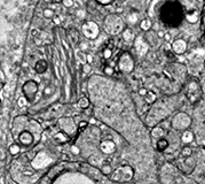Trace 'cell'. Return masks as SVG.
I'll use <instances>...</instances> for the list:
<instances>
[{"mask_svg":"<svg viewBox=\"0 0 205 184\" xmlns=\"http://www.w3.org/2000/svg\"><path fill=\"white\" fill-rule=\"evenodd\" d=\"M164 38H165L166 42H169V40L171 39V36H170V34H165V36H164Z\"/></svg>","mask_w":205,"mask_h":184,"instance_id":"ee69618b","label":"cell"},{"mask_svg":"<svg viewBox=\"0 0 205 184\" xmlns=\"http://www.w3.org/2000/svg\"><path fill=\"white\" fill-rule=\"evenodd\" d=\"M103 28L108 35L116 36V35L120 34L122 31L125 30V24L118 14H109L104 19Z\"/></svg>","mask_w":205,"mask_h":184,"instance_id":"7a4b0ae2","label":"cell"},{"mask_svg":"<svg viewBox=\"0 0 205 184\" xmlns=\"http://www.w3.org/2000/svg\"><path fill=\"white\" fill-rule=\"evenodd\" d=\"M62 3L66 7H71L73 5V1L72 0H62Z\"/></svg>","mask_w":205,"mask_h":184,"instance_id":"8d00e7d4","label":"cell"},{"mask_svg":"<svg viewBox=\"0 0 205 184\" xmlns=\"http://www.w3.org/2000/svg\"><path fill=\"white\" fill-rule=\"evenodd\" d=\"M140 28L145 31H148L150 30V28H151V21L148 20V19H145V20L141 21V23H140Z\"/></svg>","mask_w":205,"mask_h":184,"instance_id":"d4e9b609","label":"cell"},{"mask_svg":"<svg viewBox=\"0 0 205 184\" xmlns=\"http://www.w3.org/2000/svg\"><path fill=\"white\" fill-rule=\"evenodd\" d=\"M80 52H81V51H77V52H76V54H77V55H79V54H80ZM79 60L81 61V62H83V64H85V62H86V61H87V59H86V55H85V54L83 53V54H81V55H80V57H79Z\"/></svg>","mask_w":205,"mask_h":184,"instance_id":"e575fe53","label":"cell"},{"mask_svg":"<svg viewBox=\"0 0 205 184\" xmlns=\"http://www.w3.org/2000/svg\"><path fill=\"white\" fill-rule=\"evenodd\" d=\"M50 92H52V90H50V86L47 87V89H45V93H46V94H50Z\"/></svg>","mask_w":205,"mask_h":184,"instance_id":"f6af8a7d","label":"cell"},{"mask_svg":"<svg viewBox=\"0 0 205 184\" xmlns=\"http://www.w3.org/2000/svg\"><path fill=\"white\" fill-rule=\"evenodd\" d=\"M1 81H3V84L5 83V74H3V71H1Z\"/></svg>","mask_w":205,"mask_h":184,"instance_id":"bcb514c9","label":"cell"},{"mask_svg":"<svg viewBox=\"0 0 205 184\" xmlns=\"http://www.w3.org/2000/svg\"><path fill=\"white\" fill-rule=\"evenodd\" d=\"M91 70H92L91 64H83V71H84V73H85V74H88Z\"/></svg>","mask_w":205,"mask_h":184,"instance_id":"d6a6232c","label":"cell"},{"mask_svg":"<svg viewBox=\"0 0 205 184\" xmlns=\"http://www.w3.org/2000/svg\"><path fill=\"white\" fill-rule=\"evenodd\" d=\"M159 180L163 184H176L178 180V170L173 167L172 164H166L162 167Z\"/></svg>","mask_w":205,"mask_h":184,"instance_id":"5b68a950","label":"cell"},{"mask_svg":"<svg viewBox=\"0 0 205 184\" xmlns=\"http://www.w3.org/2000/svg\"><path fill=\"white\" fill-rule=\"evenodd\" d=\"M204 67H205V62H204Z\"/></svg>","mask_w":205,"mask_h":184,"instance_id":"7dc6e473","label":"cell"},{"mask_svg":"<svg viewBox=\"0 0 205 184\" xmlns=\"http://www.w3.org/2000/svg\"><path fill=\"white\" fill-rule=\"evenodd\" d=\"M169 147V141L165 139V138H162V139H158L157 141V144H156V150L158 152H165V150Z\"/></svg>","mask_w":205,"mask_h":184,"instance_id":"ffe728a7","label":"cell"},{"mask_svg":"<svg viewBox=\"0 0 205 184\" xmlns=\"http://www.w3.org/2000/svg\"><path fill=\"white\" fill-rule=\"evenodd\" d=\"M164 135H165V132H164V129H163L162 127H155L152 128L151 130V136L152 138H156V139H162V138H164Z\"/></svg>","mask_w":205,"mask_h":184,"instance_id":"d6986e66","label":"cell"},{"mask_svg":"<svg viewBox=\"0 0 205 184\" xmlns=\"http://www.w3.org/2000/svg\"><path fill=\"white\" fill-rule=\"evenodd\" d=\"M27 104H28V100H27V98H25V97H22V98H20V99H18V105H20L21 107L25 106Z\"/></svg>","mask_w":205,"mask_h":184,"instance_id":"d590c367","label":"cell"},{"mask_svg":"<svg viewBox=\"0 0 205 184\" xmlns=\"http://www.w3.org/2000/svg\"><path fill=\"white\" fill-rule=\"evenodd\" d=\"M70 151H71V153L75 154V155H78V154L80 153V148L77 145H71V147H70Z\"/></svg>","mask_w":205,"mask_h":184,"instance_id":"4dcf8cb0","label":"cell"},{"mask_svg":"<svg viewBox=\"0 0 205 184\" xmlns=\"http://www.w3.org/2000/svg\"><path fill=\"white\" fill-rule=\"evenodd\" d=\"M89 162H91V164H93V166H95V167H99V166H101V164H99L100 161L96 159V158L92 157L89 158Z\"/></svg>","mask_w":205,"mask_h":184,"instance_id":"1f68e13d","label":"cell"},{"mask_svg":"<svg viewBox=\"0 0 205 184\" xmlns=\"http://www.w3.org/2000/svg\"><path fill=\"white\" fill-rule=\"evenodd\" d=\"M44 16L46 17V19H53L54 17V12L50 8H47V9L44 10Z\"/></svg>","mask_w":205,"mask_h":184,"instance_id":"f1b7e54d","label":"cell"},{"mask_svg":"<svg viewBox=\"0 0 205 184\" xmlns=\"http://www.w3.org/2000/svg\"><path fill=\"white\" fill-rule=\"evenodd\" d=\"M18 142L23 146H30V145L33 144L34 138H33V135L31 132H29L28 130H23L18 135Z\"/></svg>","mask_w":205,"mask_h":184,"instance_id":"4fadbf2b","label":"cell"},{"mask_svg":"<svg viewBox=\"0 0 205 184\" xmlns=\"http://www.w3.org/2000/svg\"><path fill=\"white\" fill-rule=\"evenodd\" d=\"M21 152V147L18 144H12L9 146V153L12 154V155H16V154H18Z\"/></svg>","mask_w":205,"mask_h":184,"instance_id":"4316f807","label":"cell"},{"mask_svg":"<svg viewBox=\"0 0 205 184\" xmlns=\"http://www.w3.org/2000/svg\"><path fill=\"white\" fill-rule=\"evenodd\" d=\"M118 68L119 70L125 74H129L133 71V69H134V60H133L132 55L129 52H124L119 57Z\"/></svg>","mask_w":205,"mask_h":184,"instance_id":"52a82bcc","label":"cell"},{"mask_svg":"<svg viewBox=\"0 0 205 184\" xmlns=\"http://www.w3.org/2000/svg\"><path fill=\"white\" fill-rule=\"evenodd\" d=\"M59 125H60V128H61V130L66 132L69 136L76 134L77 125L75 124V121H73L72 117H69V116L61 117L59 120Z\"/></svg>","mask_w":205,"mask_h":184,"instance_id":"9c48e42d","label":"cell"},{"mask_svg":"<svg viewBox=\"0 0 205 184\" xmlns=\"http://www.w3.org/2000/svg\"><path fill=\"white\" fill-rule=\"evenodd\" d=\"M46 1H50V0H46Z\"/></svg>","mask_w":205,"mask_h":184,"instance_id":"c3c4849f","label":"cell"},{"mask_svg":"<svg viewBox=\"0 0 205 184\" xmlns=\"http://www.w3.org/2000/svg\"><path fill=\"white\" fill-rule=\"evenodd\" d=\"M103 73H104V75H106V76H113V73H115V70H113V67H110V66H107V67H104V69H103Z\"/></svg>","mask_w":205,"mask_h":184,"instance_id":"83f0119b","label":"cell"},{"mask_svg":"<svg viewBox=\"0 0 205 184\" xmlns=\"http://www.w3.org/2000/svg\"><path fill=\"white\" fill-rule=\"evenodd\" d=\"M187 50V43L183 39H176L172 44V51L176 54H183Z\"/></svg>","mask_w":205,"mask_h":184,"instance_id":"5bb4252c","label":"cell"},{"mask_svg":"<svg viewBox=\"0 0 205 184\" xmlns=\"http://www.w3.org/2000/svg\"><path fill=\"white\" fill-rule=\"evenodd\" d=\"M38 89H39L38 83L33 80L27 81V82L23 84L22 91H23L24 97L27 98V100L29 101V103H32V101L34 100V98H36L37 93H38Z\"/></svg>","mask_w":205,"mask_h":184,"instance_id":"ba28073f","label":"cell"},{"mask_svg":"<svg viewBox=\"0 0 205 184\" xmlns=\"http://www.w3.org/2000/svg\"><path fill=\"white\" fill-rule=\"evenodd\" d=\"M86 59H87V64H91V62L93 61L92 55H89V54H87V55H86Z\"/></svg>","mask_w":205,"mask_h":184,"instance_id":"b9f144b4","label":"cell"},{"mask_svg":"<svg viewBox=\"0 0 205 184\" xmlns=\"http://www.w3.org/2000/svg\"><path fill=\"white\" fill-rule=\"evenodd\" d=\"M53 22L55 24H60L61 23V20H60V17L59 16H54L53 17Z\"/></svg>","mask_w":205,"mask_h":184,"instance_id":"ab89813d","label":"cell"},{"mask_svg":"<svg viewBox=\"0 0 205 184\" xmlns=\"http://www.w3.org/2000/svg\"><path fill=\"white\" fill-rule=\"evenodd\" d=\"M123 38H124L126 42H132V40L135 38L132 29H129V28H127V29H125V30L123 31Z\"/></svg>","mask_w":205,"mask_h":184,"instance_id":"7402d4cb","label":"cell"},{"mask_svg":"<svg viewBox=\"0 0 205 184\" xmlns=\"http://www.w3.org/2000/svg\"><path fill=\"white\" fill-rule=\"evenodd\" d=\"M110 57H111V48L107 47V48L103 50V58L108 60V59H110Z\"/></svg>","mask_w":205,"mask_h":184,"instance_id":"f546056e","label":"cell"},{"mask_svg":"<svg viewBox=\"0 0 205 184\" xmlns=\"http://www.w3.org/2000/svg\"><path fill=\"white\" fill-rule=\"evenodd\" d=\"M192 117L189 116L188 114L185 113V112H179L176 113L174 116L172 117V121H171V125L174 130L178 131H186L188 130L189 127L192 125Z\"/></svg>","mask_w":205,"mask_h":184,"instance_id":"277c9868","label":"cell"},{"mask_svg":"<svg viewBox=\"0 0 205 184\" xmlns=\"http://www.w3.org/2000/svg\"><path fill=\"white\" fill-rule=\"evenodd\" d=\"M96 1L100 3H102V5H108V3H113V0H96Z\"/></svg>","mask_w":205,"mask_h":184,"instance_id":"74e56055","label":"cell"},{"mask_svg":"<svg viewBox=\"0 0 205 184\" xmlns=\"http://www.w3.org/2000/svg\"><path fill=\"white\" fill-rule=\"evenodd\" d=\"M78 106H79L81 109H86V108L89 107V100L88 98L86 97H83L80 98L79 100H78Z\"/></svg>","mask_w":205,"mask_h":184,"instance_id":"cb8c5ba5","label":"cell"},{"mask_svg":"<svg viewBox=\"0 0 205 184\" xmlns=\"http://www.w3.org/2000/svg\"><path fill=\"white\" fill-rule=\"evenodd\" d=\"M147 92H148V91H147V89H143V87L139 90V94H140V96H143V97H145V96L147 94Z\"/></svg>","mask_w":205,"mask_h":184,"instance_id":"f35d334b","label":"cell"},{"mask_svg":"<svg viewBox=\"0 0 205 184\" xmlns=\"http://www.w3.org/2000/svg\"><path fill=\"white\" fill-rule=\"evenodd\" d=\"M54 141H55V143H57V144H66V143H68V142L70 141V136L66 134V132L61 130L54 136Z\"/></svg>","mask_w":205,"mask_h":184,"instance_id":"9a60e30c","label":"cell"},{"mask_svg":"<svg viewBox=\"0 0 205 184\" xmlns=\"http://www.w3.org/2000/svg\"><path fill=\"white\" fill-rule=\"evenodd\" d=\"M202 23H203V28L205 29V10L204 13H203V17H202Z\"/></svg>","mask_w":205,"mask_h":184,"instance_id":"7bdbcfd3","label":"cell"},{"mask_svg":"<svg viewBox=\"0 0 205 184\" xmlns=\"http://www.w3.org/2000/svg\"><path fill=\"white\" fill-rule=\"evenodd\" d=\"M194 132L190 130H186L182 132L181 137H180V139H181V143L185 145H188L190 144V143H192V141H194Z\"/></svg>","mask_w":205,"mask_h":184,"instance_id":"2e32d148","label":"cell"},{"mask_svg":"<svg viewBox=\"0 0 205 184\" xmlns=\"http://www.w3.org/2000/svg\"><path fill=\"white\" fill-rule=\"evenodd\" d=\"M87 125H88V123H87L86 121H81V122H79V124H78V128H79V130H85L87 128Z\"/></svg>","mask_w":205,"mask_h":184,"instance_id":"836d02e7","label":"cell"},{"mask_svg":"<svg viewBox=\"0 0 205 184\" xmlns=\"http://www.w3.org/2000/svg\"><path fill=\"white\" fill-rule=\"evenodd\" d=\"M185 15L186 13H183L182 6L174 0L167 1V3H165L160 10V19H162L163 23L169 27L179 25Z\"/></svg>","mask_w":205,"mask_h":184,"instance_id":"6da1fadb","label":"cell"},{"mask_svg":"<svg viewBox=\"0 0 205 184\" xmlns=\"http://www.w3.org/2000/svg\"><path fill=\"white\" fill-rule=\"evenodd\" d=\"M134 176V169L129 164H123L113 171L110 175V180L117 183H126L129 182Z\"/></svg>","mask_w":205,"mask_h":184,"instance_id":"3957f363","label":"cell"},{"mask_svg":"<svg viewBox=\"0 0 205 184\" xmlns=\"http://www.w3.org/2000/svg\"><path fill=\"white\" fill-rule=\"evenodd\" d=\"M48 68V64L46 60H38L34 64V70L38 74H44Z\"/></svg>","mask_w":205,"mask_h":184,"instance_id":"ac0fdd59","label":"cell"},{"mask_svg":"<svg viewBox=\"0 0 205 184\" xmlns=\"http://www.w3.org/2000/svg\"><path fill=\"white\" fill-rule=\"evenodd\" d=\"M113 167H111V164H104L101 166V173H102L103 175H106V176H110V175L113 174Z\"/></svg>","mask_w":205,"mask_h":184,"instance_id":"603a6c76","label":"cell"},{"mask_svg":"<svg viewBox=\"0 0 205 184\" xmlns=\"http://www.w3.org/2000/svg\"><path fill=\"white\" fill-rule=\"evenodd\" d=\"M100 150H101V152L103 154L110 155V154H113L116 152L117 146L113 141H110V139H103L100 143Z\"/></svg>","mask_w":205,"mask_h":184,"instance_id":"8fae6325","label":"cell"},{"mask_svg":"<svg viewBox=\"0 0 205 184\" xmlns=\"http://www.w3.org/2000/svg\"><path fill=\"white\" fill-rule=\"evenodd\" d=\"M100 29L99 25L93 22V21H87L83 24V34L85 37L89 38V39H95L96 37L99 36Z\"/></svg>","mask_w":205,"mask_h":184,"instance_id":"30bf717a","label":"cell"},{"mask_svg":"<svg viewBox=\"0 0 205 184\" xmlns=\"http://www.w3.org/2000/svg\"><path fill=\"white\" fill-rule=\"evenodd\" d=\"M134 46H135V51L138 55L140 57H143L145 54H147L149 50V46L148 44L142 39V37H138L135 40H134Z\"/></svg>","mask_w":205,"mask_h":184,"instance_id":"7c38bea8","label":"cell"},{"mask_svg":"<svg viewBox=\"0 0 205 184\" xmlns=\"http://www.w3.org/2000/svg\"><path fill=\"white\" fill-rule=\"evenodd\" d=\"M156 98H157V96H156L155 92H154V91H151V90H149L148 92H147L146 96H145V100H146L147 104L151 105V104H154V103L156 101Z\"/></svg>","mask_w":205,"mask_h":184,"instance_id":"44dd1931","label":"cell"},{"mask_svg":"<svg viewBox=\"0 0 205 184\" xmlns=\"http://www.w3.org/2000/svg\"><path fill=\"white\" fill-rule=\"evenodd\" d=\"M192 147L188 146V145L183 146V148H182V151H181L182 157H183V158H189V157H192Z\"/></svg>","mask_w":205,"mask_h":184,"instance_id":"484cf974","label":"cell"},{"mask_svg":"<svg viewBox=\"0 0 205 184\" xmlns=\"http://www.w3.org/2000/svg\"><path fill=\"white\" fill-rule=\"evenodd\" d=\"M129 19V22H131V23H134V22H135V20H136V16L134 15V14H133V15H131Z\"/></svg>","mask_w":205,"mask_h":184,"instance_id":"60d3db41","label":"cell"},{"mask_svg":"<svg viewBox=\"0 0 205 184\" xmlns=\"http://www.w3.org/2000/svg\"><path fill=\"white\" fill-rule=\"evenodd\" d=\"M186 20L188 21V22H190V23H196L197 21H198L199 19V14L197 10H189V12H186Z\"/></svg>","mask_w":205,"mask_h":184,"instance_id":"e0dca14e","label":"cell"},{"mask_svg":"<svg viewBox=\"0 0 205 184\" xmlns=\"http://www.w3.org/2000/svg\"><path fill=\"white\" fill-rule=\"evenodd\" d=\"M186 96H187L188 100L192 104H196L197 101H199V99L202 98V89H201V85H199L197 81L192 80L189 82L188 86H187Z\"/></svg>","mask_w":205,"mask_h":184,"instance_id":"8992f818","label":"cell"}]
</instances>
